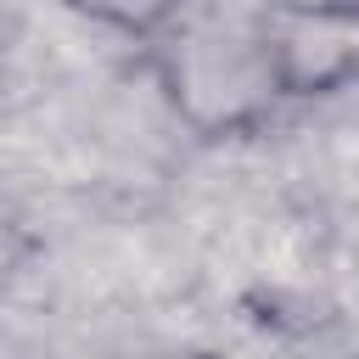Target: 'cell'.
<instances>
[{
  "label": "cell",
  "instance_id": "obj_2",
  "mask_svg": "<svg viewBox=\"0 0 359 359\" xmlns=\"http://www.w3.org/2000/svg\"><path fill=\"white\" fill-rule=\"evenodd\" d=\"M264 45L280 101H309L359 84V11H264Z\"/></svg>",
  "mask_w": 359,
  "mask_h": 359
},
{
  "label": "cell",
  "instance_id": "obj_1",
  "mask_svg": "<svg viewBox=\"0 0 359 359\" xmlns=\"http://www.w3.org/2000/svg\"><path fill=\"white\" fill-rule=\"evenodd\" d=\"M157 84L196 135L258 129L280 101L258 17H180L157 39Z\"/></svg>",
  "mask_w": 359,
  "mask_h": 359
},
{
  "label": "cell",
  "instance_id": "obj_3",
  "mask_svg": "<svg viewBox=\"0 0 359 359\" xmlns=\"http://www.w3.org/2000/svg\"><path fill=\"white\" fill-rule=\"evenodd\" d=\"M62 6L95 28H112L123 39H151V45L185 17V0H62Z\"/></svg>",
  "mask_w": 359,
  "mask_h": 359
}]
</instances>
